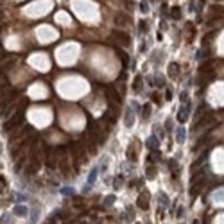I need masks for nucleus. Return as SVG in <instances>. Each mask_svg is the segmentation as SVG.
I'll return each instance as SVG.
<instances>
[{"label": "nucleus", "instance_id": "1", "mask_svg": "<svg viewBox=\"0 0 224 224\" xmlns=\"http://www.w3.org/2000/svg\"><path fill=\"white\" fill-rule=\"evenodd\" d=\"M188 113H190V102H185V106L179 109V113H178V120L183 124L188 119Z\"/></svg>", "mask_w": 224, "mask_h": 224}, {"label": "nucleus", "instance_id": "2", "mask_svg": "<svg viewBox=\"0 0 224 224\" xmlns=\"http://www.w3.org/2000/svg\"><path fill=\"white\" fill-rule=\"evenodd\" d=\"M113 36L120 41V43H124V45H129V36H127L125 32H122V31H113Z\"/></svg>", "mask_w": 224, "mask_h": 224}, {"label": "nucleus", "instance_id": "3", "mask_svg": "<svg viewBox=\"0 0 224 224\" xmlns=\"http://www.w3.org/2000/svg\"><path fill=\"white\" fill-rule=\"evenodd\" d=\"M129 22H131V18H129L127 15H124V13H119V15L115 16V23H117V25H127Z\"/></svg>", "mask_w": 224, "mask_h": 224}, {"label": "nucleus", "instance_id": "4", "mask_svg": "<svg viewBox=\"0 0 224 224\" xmlns=\"http://www.w3.org/2000/svg\"><path fill=\"white\" fill-rule=\"evenodd\" d=\"M27 213H29V210H27L25 206H20V204H18V206L15 208V215H18V217H25Z\"/></svg>", "mask_w": 224, "mask_h": 224}, {"label": "nucleus", "instance_id": "5", "mask_svg": "<svg viewBox=\"0 0 224 224\" xmlns=\"http://www.w3.org/2000/svg\"><path fill=\"white\" fill-rule=\"evenodd\" d=\"M170 16H172L174 20H179V18H181V9H179L178 5L172 7V9H170Z\"/></svg>", "mask_w": 224, "mask_h": 224}, {"label": "nucleus", "instance_id": "6", "mask_svg": "<svg viewBox=\"0 0 224 224\" xmlns=\"http://www.w3.org/2000/svg\"><path fill=\"white\" fill-rule=\"evenodd\" d=\"M176 136H178L176 140H178L179 143H181V142H185V129H183V127H179V129H178V133H176Z\"/></svg>", "mask_w": 224, "mask_h": 224}, {"label": "nucleus", "instance_id": "7", "mask_svg": "<svg viewBox=\"0 0 224 224\" xmlns=\"http://www.w3.org/2000/svg\"><path fill=\"white\" fill-rule=\"evenodd\" d=\"M133 90H135V92H140V90H142V77H136V79H135Z\"/></svg>", "mask_w": 224, "mask_h": 224}, {"label": "nucleus", "instance_id": "8", "mask_svg": "<svg viewBox=\"0 0 224 224\" xmlns=\"http://www.w3.org/2000/svg\"><path fill=\"white\" fill-rule=\"evenodd\" d=\"M210 11H212V13H215V15H222L224 7H221V5H212V7H210Z\"/></svg>", "mask_w": 224, "mask_h": 224}, {"label": "nucleus", "instance_id": "9", "mask_svg": "<svg viewBox=\"0 0 224 224\" xmlns=\"http://www.w3.org/2000/svg\"><path fill=\"white\" fill-rule=\"evenodd\" d=\"M149 147H158V140H156V136H151V140L147 142Z\"/></svg>", "mask_w": 224, "mask_h": 224}, {"label": "nucleus", "instance_id": "10", "mask_svg": "<svg viewBox=\"0 0 224 224\" xmlns=\"http://www.w3.org/2000/svg\"><path fill=\"white\" fill-rule=\"evenodd\" d=\"M176 74H178V65H176V63H172V65H170V75L174 77Z\"/></svg>", "mask_w": 224, "mask_h": 224}, {"label": "nucleus", "instance_id": "11", "mask_svg": "<svg viewBox=\"0 0 224 224\" xmlns=\"http://www.w3.org/2000/svg\"><path fill=\"white\" fill-rule=\"evenodd\" d=\"M219 22H221V16H213V18L208 20V25H215V23H219Z\"/></svg>", "mask_w": 224, "mask_h": 224}, {"label": "nucleus", "instance_id": "12", "mask_svg": "<svg viewBox=\"0 0 224 224\" xmlns=\"http://www.w3.org/2000/svg\"><path fill=\"white\" fill-rule=\"evenodd\" d=\"M165 97H167V101H170L172 99V92L170 90H165Z\"/></svg>", "mask_w": 224, "mask_h": 224}, {"label": "nucleus", "instance_id": "13", "mask_svg": "<svg viewBox=\"0 0 224 224\" xmlns=\"http://www.w3.org/2000/svg\"><path fill=\"white\" fill-rule=\"evenodd\" d=\"M140 9H142L143 13H145V11H147V4H145V2H142V4H140Z\"/></svg>", "mask_w": 224, "mask_h": 224}, {"label": "nucleus", "instance_id": "14", "mask_svg": "<svg viewBox=\"0 0 224 224\" xmlns=\"http://www.w3.org/2000/svg\"><path fill=\"white\" fill-rule=\"evenodd\" d=\"M140 29H142V31H145V29H147V25H145V22H140Z\"/></svg>", "mask_w": 224, "mask_h": 224}, {"label": "nucleus", "instance_id": "15", "mask_svg": "<svg viewBox=\"0 0 224 224\" xmlns=\"http://www.w3.org/2000/svg\"><path fill=\"white\" fill-rule=\"evenodd\" d=\"M2 188H4V179L0 178V190H2Z\"/></svg>", "mask_w": 224, "mask_h": 224}, {"label": "nucleus", "instance_id": "16", "mask_svg": "<svg viewBox=\"0 0 224 224\" xmlns=\"http://www.w3.org/2000/svg\"><path fill=\"white\" fill-rule=\"evenodd\" d=\"M2 16H4V15H2V11H0V20H2Z\"/></svg>", "mask_w": 224, "mask_h": 224}]
</instances>
